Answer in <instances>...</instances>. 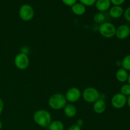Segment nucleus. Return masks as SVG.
Returning a JSON list of instances; mask_svg holds the SVG:
<instances>
[{
	"instance_id": "f257e3e1",
	"label": "nucleus",
	"mask_w": 130,
	"mask_h": 130,
	"mask_svg": "<svg viewBox=\"0 0 130 130\" xmlns=\"http://www.w3.org/2000/svg\"><path fill=\"white\" fill-rule=\"evenodd\" d=\"M33 120L38 125L43 128H48L52 121L51 114L46 110L40 109L34 112Z\"/></svg>"
},
{
	"instance_id": "9d476101",
	"label": "nucleus",
	"mask_w": 130,
	"mask_h": 130,
	"mask_svg": "<svg viewBox=\"0 0 130 130\" xmlns=\"http://www.w3.org/2000/svg\"><path fill=\"white\" fill-rule=\"evenodd\" d=\"M107 108V105L103 99H99L93 105V110L96 114H101L105 111Z\"/></svg>"
},
{
	"instance_id": "7c9ffc66",
	"label": "nucleus",
	"mask_w": 130,
	"mask_h": 130,
	"mask_svg": "<svg viewBox=\"0 0 130 130\" xmlns=\"http://www.w3.org/2000/svg\"></svg>"
},
{
	"instance_id": "a211bd4d",
	"label": "nucleus",
	"mask_w": 130,
	"mask_h": 130,
	"mask_svg": "<svg viewBox=\"0 0 130 130\" xmlns=\"http://www.w3.org/2000/svg\"><path fill=\"white\" fill-rule=\"evenodd\" d=\"M105 17L102 13L99 12L95 14L93 17V21L95 22L96 24H102L104 22H105Z\"/></svg>"
},
{
	"instance_id": "cd10ccee",
	"label": "nucleus",
	"mask_w": 130,
	"mask_h": 130,
	"mask_svg": "<svg viewBox=\"0 0 130 130\" xmlns=\"http://www.w3.org/2000/svg\"><path fill=\"white\" fill-rule=\"evenodd\" d=\"M116 64L118 66H121V60H118L116 62Z\"/></svg>"
},
{
	"instance_id": "20e7f679",
	"label": "nucleus",
	"mask_w": 130,
	"mask_h": 130,
	"mask_svg": "<svg viewBox=\"0 0 130 130\" xmlns=\"http://www.w3.org/2000/svg\"><path fill=\"white\" fill-rule=\"evenodd\" d=\"M116 27L112 23L105 22L100 24L99 30L100 34L105 38H112L115 36Z\"/></svg>"
},
{
	"instance_id": "ddd939ff",
	"label": "nucleus",
	"mask_w": 130,
	"mask_h": 130,
	"mask_svg": "<svg viewBox=\"0 0 130 130\" xmlns=\"http://www.w3.org/2000/svg\"><path fill=\"white\" fill-rule=\"evenodd\" d=\"M63 112L67 118H72L77 114V109L73 104H67L63 108Z\"/></svg>"
},
{
	"instance_id": "6e6552de",
	"label": "nucleus",
	"mask_w": 130,
	"mask_h": 130,
	"mask_svg": "<svg viewBox=\"0 0 130 130\" xmlns=\"http://www.w3.org/2000/svg\"><path fill=\"white\" fill-rule=\"evenodd\" d=\"M127 104V96H124L121 93H118L112 96L111 99V104L114 108L116 109H123Z\"/></svg>"
},
{
	"instance_id": "f03ea898",
	"label": "nucleus",
	"mask_w": 130,
	"mask_h": 130,
	"mask_svg": "<svg viewBox=\"0 0 130 130\" xmlns=\"http://www.w3.org/2000/svg\"><path fill=\"white\" fill-rule=\"evenodd\" d=\"M67 102L64 95L62 93H55L49 99L48 105L53 110H60L65 107Z\"/></svg>"
},
{
	"instance_id": "a878e982",
	"label": "nucleus",
	"mask_w": 130,
	"mask_h": 130,
	"mask_svg": "<svg viewBox=\"0 0 130 130\" xmlns=\"http://www.w3.org/2000/svg\"><path fill=\"white\" fill-rule=\"evenodd\" d=\"M83 124H84V121L81 119H79L77 121V123H76V124L78 125L80 127L82 126L83 125Z\"/></svg>"
},
{
	"instance_id": "412c9836",
	"label": "nucleus",
	"mask_w": 130,
	"mask_h": 130,
	"mask_svg": "<svg viewBox=\"0 0 130 130\" xmlns=\"http://www.w3.org/2000/svg\"><path fill=\"white\" fill-rule=\"evenodd\" d=\"M123 15H124V19H126V20L130 22V6L124 10Z\"/></svg>"
},
{
	"instance_id": "7ed1b4c3",
	"label": "nucleus",
	"mask_w": 130,
	"mask_h": 130,
	"mask_svg": "<svg viewBox=\"0 0 130 130\" xmlns=\"http://www.w3.org/2000/svg\"><path fill=\"white\" fill-rule=\"evenodd\" d=\"M86 102L93 104L94 102L100 99V94L98 90L93 87H88L82 92L81 96Z\"/></svg>"
},
{
	"instance_id": "dca6fc26",
	"label": "nucleus",
	"mask_w": 130,
	"mask_h": 130,
	"mask_svg": "<svg viewBox=\"0 0 130 130\" xmlns=\"http://www.w3.org/2000/svg\"><path fill=\"white\" fill-rule=\"evenodd\" d=\"M48 128L49 130H63L64 125L60 121L55 120L51 122Z\"/></svg>"
},
{
	"instance_id": "2eb2a0df",
	"label": "nucleus",
	"mask_w": 130,
	"mask_h": 130,
	"mask_svg": "<svg viewBox=\"0 0 130 130\" xmlns=\"http://www.w3.org/2000/svg\"><path fill=\"white\" fill-rule=\"evenodd\" d=\"M128 71L124 70V69L121 68L119 69L118 70V71L116 72V79L119 81V83H125L126 82L127 80H128Z\"/></svg>"
},
{
	"instance_id": "423d86ee",
	"label": "nucleus",
	"mask_w": 130,
	"mask_h": 130,
	"mask_svg": "<svg viewBox=\"0 0 130 130\" xmlns=\"http://www.w3.org/2000/svg\"><path fill=\"white\" fill-rule=\"evenodd\" d=\"M14 63L17 68L20 70H25L28 68L30 62L27 55L22 52L15 56Z\"/></svg>"
},
{
	"instance_id": "b1692460",
	"label": "nucleus",
	"mask_w": 130,
	"mask_h": 130,
	"mask_svg": "<svg viewBox=\"0 0 130 130\" xmlns=\"http://www.w3.org/2000/svg\"><path fill=\"white\" fill-rule=\"evenodd\" d=\"M68 130H81V127L79 126L78 125L75 124H73V125L71 126L69 128Z\"/></svg>"
},
{
	"instance_id": "5701e85b",
	"label": "nucleus",
	"mask_w": 130,
	"mask_h": 130,
	"mask_svg": "<svg viewBox=\"0 0 130 130\" xmlns=\"http://www.w3.org/2000/svg\"><path fill=\"white\" fill-rule=\"evenodd\" d=\"M110 2L114 6H121L125 2V0H110Z\"/></svg>"
},
{
	"instance_id": "f3484780",
	"label": "nucleus",
	"mask_w": 130,
	"mask_h": 130,
	"mask_svg": "<svg viewBox=\"0 0 130 130\" xmlns=\"http://www.w3.org/2000/svg\"><path fill=\"white\" fill-rule=\"evenodd\" d=\"M121 67L127 71H130V54L127 55L121 60Z\"/></svg>"
},
{
	"instance_id": "c85d7f7f",
	"label": "nucleus",
	"mask_w": 130,
	"mask_h": 130,
	"mask_svg": "<svg viewBox=\"0 0 130 130\" xmlns=\"http://www.w3.org/2000/svg\"><path fill=\"white\" fill-rule=\"evenodd\" d=\"M127 82H128V84H129L130 85V74H129V75H128V80H127Z\"/></svg>"
},
{
	"instance_id": "1a4fd4ad",
	"label": "nucleus",
	"mask_w": 130,
	"mask_h": 130,
	"mask_svg": "<svg viewBox=\"0 0 130 130\" xmlns=\"http://www.w3.org/2000/svg\"><path fill=\"white\" fill-rule=\"evenodd\" d=\"M130 35V27L125 24H122L116 28V35L118 39L123 40L128 38Z\"/></svg>"
},
{
	"instance_id": "393cba45",
	"label": "nucleus",
	"mask_w": 130,
	"mask_h": 130,
	"mask_svg": "<svg viewBox=\"0 0 130 130\" xmlns=\"http://www.w3.org/2000/svg\"><path fill=\"white\" fill-rule=\"evenodd\" d=\"M4 109V102L1 99H0V115L3 112Z\"/></svg>"
},
{
	"instance_id": "bb28decb",
	"label": "nucleus",
	"mask_w": 130,
	"mask_h": 130,
	"mask_svg": "<svg viewBox=\"0 0 130 130\" xmlns=\"http://www.w3.org/2000/svg\"><path fill=\"white\" fill-rule=\"evenodd\" d=\"M127 105H128V107L130 108V95L129 96H127Z\"/></svg>"
},
{
	"instance_id": "9b49d317",
	"label": "nucleus",
	"mask_w": 130,
	"mask_h": 130,
	"mask_svg": "<svg viewBox=\"0 0 130 130\" xmlns=\"http://www.w3.org/2000/svg\"><path fill=\"white\" fill-rule=\"evenodd\" d=\"M124 13V10L121 6H113L109 9V15L113 19H119Z\"/></svg>"
},
{
	"instance_id": "4468645a",
	"label": "nucleus",
	"mask_w": 130,
	"mask_h": 130,
	"mask_svg": "<svg viewBox=\"0 0 130 130\" xmlns=\"http://www.w3.org/2000/svg\"><path fill=\"white\" fill-rule=\"evenodd\" d=\"M71 10L74 14L78 16H81L86 12V6L81 3H76L71 6Z\"/></svg>"
},
{
	"instance_id": "f8f14e48",
	"label": "nucleus",
	"mask_w": 130,
	"mask_h": 130,
	"mask_svg": "<svg viewBox=\"0 0 130 130\" xmlns=\"http://www.w3.org/2000/svg\"><path fill=\"white\" fill-rule=\"evenodd\" d=\"M95 5L96 9L100 12H102L110 9L111 2L110 0H96Z\"/></svg>"
},
{
	"instance_id": "c756f323",
	"label": "nucleus",
	"mask_w": 130,
	"mask_h": 130,
	"mask_svg": "<svg viewBox=\"0 0 130 130\" xmlns=\"http://www.w3.org/2000/svg\"><path fill=\"white\" fill-rule=\"evenodd\" d=\"M2 128V123H1V121L0 120V130Z\"/></svg>"
},
{
	"instance_id": "4be33fe9",
	"label": "nucleus",
	"mask_w": 130,
	"mask_h": 130,
	"mask_svg": "<svg viewBox=\"0 0 130 130\" xmlns=\"http://www.w3.org/2000/svg\"><path fill=\"white\" fill-rule=\"evenodd\" d=\"M62 1L66 6H71V7L72 5H74L77 2V0H62Z\"/></svg>"
},
{
	"instance_id": "39448f33",
	"label": "nucleus",
	"mask_w": 130,
	"mask_h": 130,
	"mask_svg": "<svg viewBox=\"0 0 130 130\" xmlns=\"http://www.w3.org/2000/svg\"><path fill=\"white\" fill-rule=\"evenodd\" d=\"M19 15L20 19L24 21H30L34 17V8L30 5L24 4L20 6L19 11Z\"/></svg>"
},
{
	"instance_id": "6ab92c4d",
	"label": "nucleus",
	"mask_w": 130,
	"mask_h": 130,
	"mask_svg": "<svg viewBox=\"0 0 130 130\" xmlns=\"http://www.w3.org/2000/svg\"><path fill=\"white\" fill-rule=\"evenodd\" d=\"M120 93L124 95V96H128L130 95V85L129 84H124L121 87Z\"/></svg>"
},
{
	"instance_id": "aec40b11",
	"label": "nucleus",
	"mask_w": 130,
	"mask_h": 130,
	"mask_svg": "<svg viewBox=\"0 0 130 130\" xmlns=\"http://www.w3.org/2000/svg\"><path fill=\"white\" fill-rule=\"evenodd\" d=\"M79 1L85 6H91L95 5L96 0H79Z\"/></svg>"
},
{
	"instance_id": "0eeeda50",
	"label": "nucleus",
	"mask_w": 130,
	"mask_h": 130,
	"mask_svg": "<svg viewBox=\"0 0 130 130\" xmlns=\"http://www.w3.org/2000/svg\"><path fill=\"white\" fill-rule=\"evenodd\" d=\"M81 96L82 93L81 90L76 87H72L69 89L65 95L67 102H69L71 104L77 102L81 99Z\"/></svg>"
}]
</instances>
